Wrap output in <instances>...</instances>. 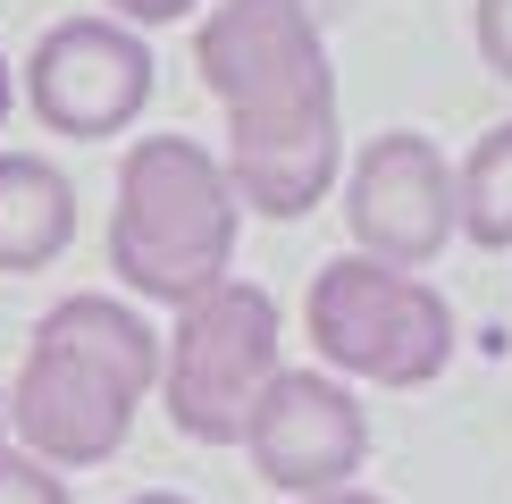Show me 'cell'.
Instances as JSON below:
<instances>
[{"label": "cell", "instance_id": "cell-4", "mask_svg": "<svg viewBox=\"0 0 512 504\" xmlns=\"http://www.w3.org/2000/svg\"><path fill=\"white\" fill-rule=\"evenodd\" d=\"M303 328L319 345L328 378H361V387H429L454 362V303L412 278V269H378L361 252L311 269L303 294Z\"/></svg>", "mask_w": 512, "mask_h": 504}, {"label": "cell", "instance_id": "cell-6", "mask_svg": "<svg viewBox=\"0 0 512 504\" xmlns=\"http://www.w3.org/2000/svg\"><path fill=\"white\" fill-rule=\"evenodd\" d=\"M26 110L68 143L126 135L152 110V42L101 9L42 26V42L26 51Z\"/></svg>", "mask_w": 512, "mask_h": 504}, {"label": "cell", "instance_id": "cell-12", "mask_svg": "<svg viewBox=\"0 0 512 504\" xmlns=\"http://www.w3.org/2000/svg\"><path fill=\"white\" fill-rule=\"evenodd\" d=\"M471 42H479V59L512 84V0H479L471 9Z\"/></svg>", "mask_w": 512, "mask_h": 504}, {"label": "cell", "instance_id": "cell-14", "mask_svg": "<svg viewBox=\"0 0 512 504\" xmlns=\"http://www.w3.org/2000/svg\"><path fill=\"white\" fill-rule=\"evenodd\" d=\"M303 504H387V496H370V488H336V496H303Z\"/></svg>", "mask_w": 512, "mask_h": 504}, {"label": "cell", "instance_id": "cell-8", "mask_svg": "<svg viewBox=\"0 0 512 504\" xmlns=\"http://www.w3.org/2000/svg\"><path fill=\"white\" fill-rule=\"evenodd\" d=\"M244 454L252 471L269 479L277 496H336V488H361V462H370V412L345 378L328 370H277L261 387V404L244 420Z\"/></svg>", "mask_w": 512, "mask_h": 504}, {"label": "cell", "instance_id": "cell-15", "mask_svg": "<svg viewBox=\"0 0 512 504\" xmlns=\"http://www.w3.org/2000/svg\"><path fill=\"white\" fill-rule=\"evenodd\" d=\"M9 110H17V68L0 59V126H9Z\"/></svg>", "mask_w": 512, "mask_h": 504}, {"label": "cell", "instance_id": "cell-2", "mask_svg": "<svg viewBox=\"0 0 512 504\" xmlns=\"http://www.w3.org/2000/svg\"><path fill=\"white\" fill-rule=\"evenodd\" d=\"M160 395V328L118 294H59L26 336L9 378V446L42 471H93L135 437V412Z\"/></svg>", "mask_w": 512, "mask_h": 504}, {"label": "cell", "instance_id": "cell-7", "mask_svg": "<svg viewBox=\"0 0 512 504\" xmlns=\"http://www.w3.org/2000/svg\"><path fill=\"white\" fill-rule=\"evenodd\" d=\"M345 227L353 252L378 269H429L454 244V160L437 152L420 126H387L361 143V160L345 168Z\"/></svg>", "mask_w": 512, "mask_h": 504}, {"label": "cell", "instance_id": "cell-17", "mask_svg": "<svg viewBox=\"0 0 512 504\" xmlns=\"http://www.w3.org/2000/svg\"><path fill=\"white\" fill-rule=\"evenodd\" d=\"M0 437H9V387H0Z\"/></svg>", "mask_w": 512, "mask_h": 504}, {"label": "cell", "instance_id": "cell-10", "mask_svg": "<svg viewBox=\"0 0 512 504\" xmlns=\"http://www.w3.org/2000/svg\"><path fill=\"white\" fill-rule=\"evenodd\" d=\"M454 236H471L479 252H512V118L487 126L454 168Z\"/></svg>", "mask_w": 512, "mask_h": 504}, {"label": "cell", "instance_id": "cell-5", "mask_svg": "<svg viewBox=\"0 0 512 504\" xmlns=\"http://www.w3.org/2000/svg\"><path fill=\"white\" fill-rule=\"evenodd\" d=\"M286 311L269 286L227 278L194 294L177 311V328L160 336V404L168 429L194 437V446H244V420L261 404V387L286 362Z\"/></svg>", "mask_w": 512, "mask_h": 504}, {"label": "cell", "instance_id": "cell-11", "mask_svg": "<svg viewBox=\"0 0 512 504\" xmlns=\"http://www.w3.org/2000/svg\"><path fill=\"white\" fill-rule=\"evenodd\" d=\"M0 504H68V479L42 471L34 454H17L9 437H0Z\"/></svg>", "mask_w": 512, "mask_h": 504}, {"label": "cell", "instance_id": "cell-16", "mask_svg": "<svg viewBox=\"0 0 512 504\" xmlns=\"http://www.w3.org/2000/svg\"><path fill=\"white\" fill-rule=\"evenodd\" d=\"M126 504H194V496H177V488H143V496H126Z\"/></svg>", "mask_w": 512, "mask_h": 504}, {"label": "cell", "instance_id": "cell-9", "mask_svg": "<svg viewBox=\"0 0 512 504\" xmlns=\"http://www.w3.org/2000/svg\"><path fill=\"white\" fill-rule=\"evenodd\" d=\"M76 244V185L42 152H0V278L51 269Z\"/></svg>", "mask_w": 512, "mask_h": 504}, {"label": "cell", "instance_id": "cell-13", "mask_svg": "<svg viewBox=\"0 0 512 504\" xmlns=\"http://www.w3.org/2000/svg\"><path fill=\"white\" fill-rule=\"evenodd\" d=\"M210 0H101V17H118V26L152 34V26H185V17H202Z\"/></svg>", "mask_w": 512, "mask_h": 504}, {"label": "cell", "instance_id": "cell-1", "mask_svg": "<svg viewBox=\"0 0 512 504\" xmlns=\"http://www.w3.org/2000/svg\"><path fill=\"white\" fill-rule=\"evenodd\" d=\"M194 68L227 110V185L252 219H303L336 194L345 118L336 59L303 0H210L194 17Z\"/></svg>", "mask_w": 512, "mask_h": 504}, {"label": "cell", "instance_id": "cell-3", "mask_svg": "<svg viewBox=\"0 0 512 504\" xmlns=\"http://www.w3.org/2000/svg\"><path fill=\"white\" fill-rule=\"evenodd\" d=\"M244 202L227 185V160L194 135H135L118 152L110 202V269L135 303L185 311L194 294L236 278Z\"/></svg>", "mask_w": 512, "mask_h": 504}]
</instances>
